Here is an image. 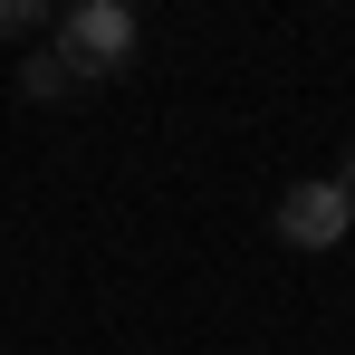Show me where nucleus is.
Here are the masks:
<instances>
[{
  "label": "nucleus",
  "mask_w": 355,
  "mask_h": 355,
  "mask_svg": "<svg viewBox=\"0 0 355 355\" xmlns=\"http://www.w3.org/2000/svg\"><path fill=\"white\" fill-rule=\"evenodd\" d=\"M49 39H58V49L87 67V77H116V67L135 58V10H116V0H87V10H67Z\"/></svg>",
  "instance_id": "f257e3e1"
},
{
  "label": "nucleus",
  "mask_w": 355,
  "mask_h": 355,
  "mask_svg": "<svg viewBox=\"0 0 355 355\" xmlns=\"http://www.w3.org/2000/svg\"><path fill=\"white\" fill-rule=\"evenodd\" d=\"M346 231H355V211H346L336 182H288V192H279V240H288V250H336Z\"/></svg>",
  "instance_id": "f03ea898"
},
{
  "label": "nucleus",
  "mask_w": 355,
  "mask_h": 355,
  "mask_svg": "<svg viewBox=\"0 0 355 355\" xmlns=\"http://www.w3.org/2000/svg\"><path fill=\"white\" fill-rule=\"evenodd\" d=\"M19 87H29V96H39V106H49V96H87V87H96V77H87V67L67 58L58 39H49V49H39V58L19 67Z\"/></svg>",
  "instance_id": "7ed1b4c3"
},
{
  "label": "nucleus",
  "mask_w": 355,
  "mask_h": 355,
  "mask_svg": "<svg viewBox=\"0 0 355 355\" xmlns=\"http://www.w3.org/2000/svg\"><path fill=\"white\" fill-rule=\"evenodd\" d=\"M49 29V10H29V0H0V39H39Z\"/></svg>",
  "instance_id": "20e7f679"
},
{
  "label": "nucleus",
  "mask_w": 355,
  "mask_h": 355,
  "mask_svg": "<svg viewBox=\"0 0 355 355\" xmlns=\"http://www.w3.org/2000/svg\"><path fill=\"white\" fill-rule=\"evenodd\" d=\"M336 192H346V211H355V154H346V173H336Z\"/></svg>",
  "instance_id": "39448f33"
}]
</instances>
